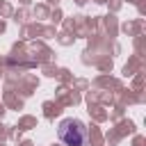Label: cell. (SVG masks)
I'll return each instance as SVG.
<instances>
[{
  "label": "cell",
  "instance_id": "1",
  "mask_svg": "<svg viewBox=\"0 0 146 146\" xmlns=\"http://www.w3.org/2000/svg\"><path fill=\"white\" fill-rule=\"evenodd\" d=\"M59 139L66 144V146H82L87 141V130L80 121L75 119H66L62 125H59Z\"/></svg>",
  "mask_w": 146,
  "mask_h": 146
}]
</instances>
